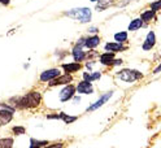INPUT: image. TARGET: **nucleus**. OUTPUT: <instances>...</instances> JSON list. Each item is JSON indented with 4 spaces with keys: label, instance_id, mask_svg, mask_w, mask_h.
<instances>
[{
    "label": "nucleus",
    "instance_id": "f257e3e1",
    "mask_svg": "<svg viewBox=\"0 0 161 148\" xmlns=\"http://www.w3.org/2000/svg\"><path fill=\"white\" fill-rule=\"evenodd\" d=\"M65 16L75 19V21L85 24V22H88L90 19H91V11H90L88 8H74L72 11L65 12Z\"/></svg>",
    "mask_w": 161,
    "mask_h": 148
},
{
    "label": "nucleus",
    "instance_id": "f03ea898",
    "mask_svg": "<svg viewBox=\"0 0 161 148\" xmlns=\"http://www.w3.org/2000/svg\"><path fill=\"white\" fill-rule=\"evenodd\" d=\"M117 77L126 83H133L138 79H142L143 74L138 70H134V69H122L121 72L117 73Z\"/></svg>",
    "mask_w": 161,
    "mask_h": 148
},
{
    "label": "nucleus",
    "instance_id": "7ed1b4c3",
    "mask_svg": "<svg viewBox=\"0 0 161 148\" xmlns=\"http://www.w3.org/2000/svg\"><path fill=\"white\" fill-rule=\"evenodd\" d=\"M24 100H25L26 108H35L42 101V95L36 91H30L24 96Z\"/></svg>",
    "mask_w": 161,
    "mask_h": 148
},
{
    "label": "nucleus",
    "instance_id": "20e7f679",
    "mask_svg": "<svg viewBox=\"0 0 161 148\" xmlns=\"http://www.w3.org/2000/svg\"><path fill=\"white\" fill-rule=\"evenodd\" d=\"M75 91H77V88L73 86V85H66L61 91H60V100L61 101H68V100H70L73 96H74V94H75Z\"/></svg>",
    "mask_w": 161,
    "mask_h": 148
},
{
    "label": "nucleus",
    "instance_id": "39448f33",
    "mask_svg": "<svg viewBox=\"0 0 161 148\" xmlns=\"http://www.w3.org/2000/svg\"><path fill=\"white\" fill-rule=\"evenodd\" d=\"M112 95H113V91H108V92H105L102 97L99 99V100L96 101V103H94L92 105H90L88 108H87V112H92V111H95V109H97V108H100V107H103L110 97H112Z\"/></svg>",
    "mask_w": 161,
    "mask_h": 148
},
{
    "label": "nucleus",
    "instance_id": "423d86ee",
    "mask_svg": "<svg viewBox=\"0 0 161 148\" xmlns=\"http://www.w3.org/2000/svg\"><path fill=\"white\" fill-rule=\"evenodd\" d=\"M82 46H85V39H80V42L73 48V57H74V60L77 63L83 61L85 57H86L85 51H82Z\"/></svg>",
    "mask_w": 161,
    "mask_h": 148
},
{
    "label": "nucleus",
    "instance_id": "0eeeda50",
    "mask_svg": "<svg viewBox=\"0 0 161 148\" xmlns=\"http://www.w3.org/2000/svg\"><path fill=\"white\" fill-rule=\"evenodd\" d=\"M60 75V70L58 69H49V70H46L40 74L39 79L42 82H48V81H53L55 78H57Z\"/></svg>",
    "mask_w": 161,
    "mask_h": 148
},
{
    "label": "nucleus",
    "instance_id": "6e6552de",
    "mask_svg": "<svg viewBox=\"0 0 161 148\" xmlns=\"http://www.w3.org/2000/svg\"><path fill=\"white\" fill-rule=\"evenodd\" d=\"M155 44H156V35H155L153 31H149L147 34V38H146V41H144L142 48L144 49V51H151V49L155 47Z\"/></svg>",
    "mask_w": 161,
    "mask_h": 148
},
{
    "label": "nucleus",
    "instance_id": "1a4fd4ad",
    "mask_svg": "<svg viewBox=\"0 0 161 148\" xmlns=\"http://www.w3.org/2000/svg\"><path fill=\"white\" fill-rule=\"evenodd\" d=\"M12 120H13V111L7 109V108L3 111H0V126L9 123Z\"/></svg>",
    "mask_w": 161,
    "mask_h": 148
},
{
    "label": "nucleus",
    "instance_id": "9d476101",
    "mask_svg": "<svg viewBox=\"0 0 161 148\" xmlns=\"http://www.w3.org/2000/svg\"><path fill=\"white\" fill-rule=\"evenodd\" d=\"M73 81V77L70 75V74H68V73H65L64 75H58L57 78H55V79L49 83V86H58V85H68V83H70Z\"/></svg>",
    "mask_w": 161,
    "mask_h": 148
},
{
    "label": "nucleus",
    "instance_id": "9b49d317",
    "mask_svg": "<svg viewBox=\"0 0 161 148\" xmlns=\"http://www.w3.org/2000/svg\"><path fill=\"white\" fill-rule=\"evenodd\" d=\"M77 91H78L79 94H92V92H94V88H92L91 82L82 81V82H79V83H78V86H77Z\"/></svg>",
    "mask_w": 161,
    "mask_h": 148
},
{
    "label": "nucleus",
    "instance_id": "f8f14e48",
    "mask_svg": "<svg viewBox=\"0 0 161 148\" xmlns=\"http://www.w3.org/2000/svg\"><path fill=\"white\" fill-rule=\"evenodd\" d=\"M105 49H107L108 52L116 53V52H122V51H125L126 47L122 46V43H119V42H112V43H107V44H105Z\"/></svg>",
    "mask_w": 161,
    "mask_h": 148
},
{
    "label": "nucleus",
    "instance_id": "ddd939ff",
    "mask_svg": "<svg viewBox=\"0 0 161 148\" xmlns=\"http://www.w3.org/2000/svg\"><path fill=\"white\" fill-rule=\"evenodd\" d=\"M113 61H114V53L113 52H105L100 56V63L103 65H113Z\"/></svg>",
    "mask_w": 161,
    "mask_h": 148
},
{
    "label": "nucleus",
    "instance_id": "4468645a",
    "mask_svg": "<svg viewBox=\"0 0 161 148\" xmlns=\"http://www.w3.org/2000/svg\"><path fill=\"white\" fill-rule=\"evenodd\" d=\"M63 69L65 70V73L68 74H72V73H75L80 69V64L79 63H70V64H64L63 65Z\"/></svg>",
    "mask_w": 161,
    "mask_h": 148
},
{
    "label": "nucleus",
    "instance_id": "2eb2a0df",
    "mask_svg": "<svg viewBox=\"0 0 161 148\" xmlns=\"http://www.w3.org/2000/svg\"><path fill=\"white\" fill-rule=\"evenodd\" d=\"M100 43V38L97 35H94V36H88L87 39H85V46L87 48H95L96 46H99Z\"/></svg>",
    "mask_w": 161,
    "mask_h": 148
},
{
    "label": "nucleus",
    "instance_id": "dca6fc26",
    "mask_svg": "<svg viewBox=\"0 0 161 148\" xmlns=\"http://www.w3.org/2000/svg\"><path fill=\"white\" fill-rule=\"evenodd\" d=\"M143 26V19L142 18H134L131 22L129 24V31H136L138 29Z\"/></svg>",
    "mask_w": 161,
    "mask_h": 148
},
{
    "label": "nucleus",
    "instance_id": "f3484780",
    "mask_svg": "<svg viewBox=\"0 0 161 148\" xmlns=\"http://www.w3.org/2000/svg\"><path fill=\"white\" fill-rule=\"evenodd\" d=\"M46 145H48L47 140H36L34 138L30 139V148H44Z\"/></svg>",
    "mask_w": 161,
    "mask_h": 148
},
{
    "label": "nucleus",
    "instance_id": "a211bd4d",
    "mask_svg": "<svg viewBox=\"0 0 161 148\" xmlns=\"http://www.w3.org/2000/svg\"><path fill=\"white\" fill-rule=\"evenodd\" d=\"M102 77V74H100L99 72H95L94 74H88V73H83V79L87 81V82H94L96 79H99V78Z\"/></svg>",
    "mask_w": 161,
    "mask_h": 148
},
{
    "label": "nucleus",
    "instance_id": "6ab92c4d",
    "mask_svg": "<svg viewBox=\"0 0 161 148\" xmlns=\"http://www.w3.org/2000/svg\"><path fill=\"white\" fill-rule=\"evenodd\" d=\"M140 18L143 19V22H149L151 19H153V18H155V12L152 11V9H149V11H146V12L142 13Z\"/></svg>",
    "mask_w": 161,
    "mask_h": 148
},
{
    "label": "nucleus",
    "instance_id": "aec40b11",
    "mask_svg": "<svg viewBox=\"0 0 161 148\" xmlns=\"http://www.w3.org/2000/svg\"><path fill=\"white\" fill-rule=\"evenodd\" d=\"M12 147H13L12 138H3V139H0V148H12Z\"/></svg>",
    "mask_w": 161,
    "mask_h": 148
},
{
    "label": "nucleus",
    "instance_id": "412c9836",
    "mask_svg": "<svg viewBox=\"0 0 161 148\" xmlns=\"http://www.w3.org/2000/svg\"><path fill=\"white\" fill-rule=\"evenodd\" d=\"M61 114V120L65 122V123H72V122H74L75 120H77V116H69V114H66V113H60Z\"/></svg>",
    "mask_w": 161,
    "mask_h": 148
},
{
    "label": "nucleus",
    "instance_id": "4be33fe9",
    "mask_svg": "<svg viewBox=\"0 0 161 148\" xmlns=\"http://www.w3.org/2000/svg\"><path fill=\"white\" fill-rule=\"evenodd\" d=\"M114 39L119 43H124L127 41V33L126 31H121V33H117L114 34Z\"/></svg>",
    "mask_w": 161,
    "mask_h": 148
},
{
    "label": "nucleus",
    "instance_id": "5701e85b",
    "mask_svg": "<svg viewBox=\"0 0 161 148\" xmlns=\"http://www.w3.org/2000/svg\"><path fill=\"white\" fill-rule=\"evenodd\" d=\"M12 130H13V133H14L16 135H22V134L26 133V130H25L24 126H14Z\"/></svg>",
    "mask_w": 161,
    "mask_h": 148
},
{
    "label": "nucleus",
    "instance_id": "b1692460",
    "mask_svg": "<svg viewBox=\"0 0 161 148\" xmlns=\"http://www.w3.org/2000/svg\"><path fill=\"white\" fill-rule=\"evenodd\" d=\"M151 9H152L153 12L160 11V9H161V0H157V2L151 3Z\"/></svg>",
    "mask_w": 161,
    "mask_h": 148
},
{
    "label": "nucleus",
    "instance_id": "393cba45",
    "mask_svg": "<svg viewBox=\"0 0 161 148\" xmlns=\"http://www.w3.org/2000/svg\"><path fill=\"white\" fill-rule=\"evenodd\" d=\"M63 147H64V143H56V144H48L44 148H63Z\"/></svg>",
    "mask_w": 161,
    "mask_h": 148
},
{
    "label": "nucleus",
    "instance_id": "a878e982",
    "mask_svg": "<svg viewBox=\"0 0 161 148\" xmlns=\"http://www.w3.org/2000/svg\"><path fill=\"white\" fill-rule=\"evenodd\" d=\"M47 118L48 120H61V114H48Z\"/></svg>",
    "mask_w": 161,
    "mask_h": 148
},
{
    "label": "nucleus",
    "instance_id": "bb28decb",
    "mask_svg": "<svg viewBox=\"0 0 161 148\" xmlns=\"http://www.w3.org/2000/svg\"><path fill=\"white\" fill-rule=\"evenodd\" d=\"M9 3H11V0H0V4H3V5H8Z\"/></svg>",
    "mask_w": 161,
    "mask_h": 148
},
{
    "label": "nucleus",
    "instance_id": "cd10ccee",
    "mask_svg": "<svg viewBox=\"0 0 161 148\" xmlns=\"http://www.w3.org/2000/svg\"><path fill=\"white\" fill-rule=\"evenodd\" d=\"M160 72H161V64H160V65H158V66L155 69V70H153V73H155V74H157V73H160Z\"/></svg>",
    "mask_w": 161,
    "mask_h": 148
},
{
    "label": "nucleus",
    "instance_id": "c85d7f7f",
    "mask_svg": "<svg viewBox=\"0 0 161 148\" xmlns=\"http://www.w3.org/2000/svg\"><path fill=\"white\" fill-rule=\"evenodd\" d=\"M88 31H90V33H96V31H97V29H95V27H91V29H90Z\"/></svg>",
    "mask_w": 161,
    "mask_h": 148
},
{
    "label": "nucleus",
    "instance_id": "c756f323",
    "mask_svg": "<svg viewBox=\"0 0 161 148\" xmlns=\"http://www.w3.org/2000/svg\"><path fill=\"white\" fill-rule=\"evenodd\" d=\"M91 2H97V0H91ZM99 2H100V0H99Z\"/></svg>",
    "mask_w": 161,
    "mask_h": 148
}]
</instances>
